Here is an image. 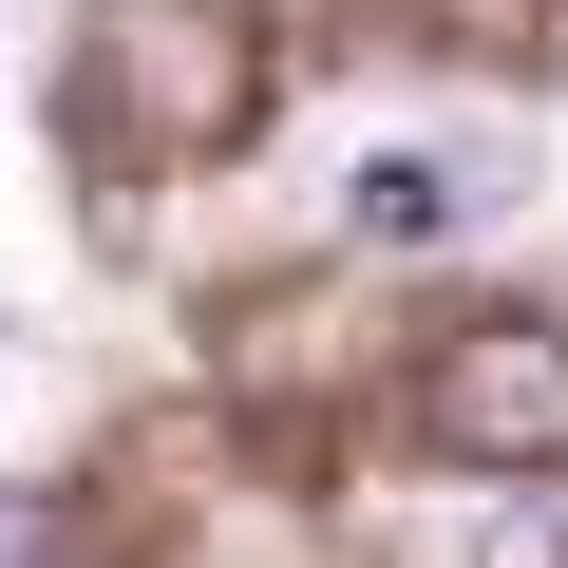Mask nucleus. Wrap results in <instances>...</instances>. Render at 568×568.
Masks as SVG:
<instances>
[{"instance_id":"2","label":"nucleus","mask_w":568,"mask_h":568,"mask_svg":"<svg viewBox=\"0 0 568 568\" xmlns=\"http://www.w3.org/2000/svg\"><path fill=\"white\" fill-rule=\"evenodd\" d=\"M342 227H361V246H436V227H474V171H455V152H379V171L342 190Z\"/></svg>"},{"instance_id":"1","label":"nucleus","mask_w":568,"mask_h":568,"mask_svg":"<svg viewBox=\"0 0 568 568\" xmlns=\"http://www.w3.org/2000/svg\"><path fill=\"white\" fill-rule=\"evenodd\" d=\"M436 455L455 474H568V323H455L436 342Z\"/></svg>"}]
</instances>
